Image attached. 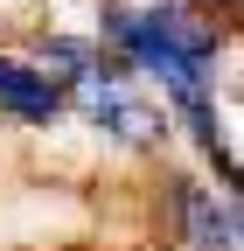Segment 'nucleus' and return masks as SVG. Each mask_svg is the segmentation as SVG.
I'll use <instances>...</instances> for the list:
<instances>
[{"label":"nucleus","instance_id":"nucleus-3","mask_svg":"<svg viewBox=\"0 0 244 251\" xmlns=\"http://www.w3.org/2000/svg\"><path fill=\"white\" fill-rule=\"evenodd\" d=\"M63 105H70V98H63V77L35 70V63H14V56H0V112H7V119L49 126Z\"/></svg>","mask_w":244,"mask_h":251},{"label":"nucleus","instance_id":"nucleus-2","mask_svg":"<svg viewBox=\"0 0 244 251\" xmlns=\"http://www.w3.org/2000/svg\"><path fill=\"white\" fill-rule=\"evenodd\" d=\"M63 98H77V112L98 126V133L126 140V147H154V140H161V112L133 91V77L105 70L98 56H91L84 70H70V77H63Z\"/></svg>","mask_w":244,"mask_h":251},{"label":"nucleus","instance_id":"nucleus-4","mask_svg":"<svg viewBox=\"0 0 244 251\" xmlns=\"http://www.w3.org/2000/svg\"><path fill=\"white\" fill-rule=\"evenodd\" d=\"M181 209H189V244L195 251H237V196L181 181Z\"/></svg>","mask_w":244,"mask_h":251},{"label":"nucleus","instance_id":"nucleus-1","mask_svg":"<svg viewBox=\"0 0 244 251\" xmlns=\"http://www.w3.org/2000/svg\"><path fill=\"white\" fill-rule=\"evenodd\" d=\"M105 42L168 91V105L189 119L195 147L223 168V188H230L237 161H230V126L217 112V77H209L217 49H223V28L209 14H195V7H181V0H161V7H119L112 0L105 7Z\"/></svg>","mask_w":244,"mask_h":251}]
</instances>
